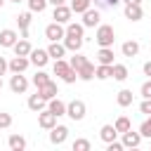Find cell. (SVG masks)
<instances>
[{
    "instance_id": "11",
    "label": "cell",
    "mask_w": 151,
    "mask_h": 151,
    "mask_svg": "<svg viewBox=\"0 0 151 151\" xmlns=\"http://www.w3.org/2000/svg\"><path fill=\"white\" fill-rule=\"evenodd\" d=\"M142 144V132H132V127L127 132H123V146L125 149H137Z\"/></svg>"
},
{
    "instance_id": "35",
    "label": "cell",
    "mask_w": 151,
    "mask_h": 151,
    "mask_svg": "<svg viewBox=\"0 0 151 151\" xmlns=\"http://www.w3.org/2000/svg\"><path fill=\"white\" fill-rule=\"evenodd\" d=\"M92 2H94V7H99V9H106V7L113 9V7H118L123 0H92Z\"/></svg>"
},
{
    "instance_id": "9",
    "label": "cell",
    "mask_w": 151,
    "mask_h": 151,
    "mask_svg": "<svg viewBox=\"0 0 151 151\" xmlns=\"http://www.w3.org/2000/svg\"><path fill=\"white\" fill-rule=\"evenodd\" d=\"M66 137H68V127H66V125H54V127L50 130V142H52V144H57V146H59V144H64V142H66Z\"/></svg>"
},
{
    "instance_id": "19",
    "label": "cell",
    "mask_w": 151,
    "mask_h": 151,
    "mask_svg": "<svg viewBox=\"0 0 151 151\" xmlns=\"http://www.w3.org/2000/svg\"><path fill=\"white\" fill-rule=\"evenodd\" d=\"M47 109H50V111H52V113H54L57 118H59V116H66V104H64V101H61L59 97L50 99V101H47Z\"/></svg>"
},
{
    "instance_id": "33",
    "label": "cell",
    "mask_w": 151,
    "mask_h": 151,
    "mask_svg": "<svg viewBox=\"0 0 151 151\" xmlns=\"http://www.w3.org/2000/svg\"><path fill=\"white\" fill-rule=\"evenodd\" d=\"M50 80H52V78H50V73H45V71H38V73L33 76V80H31V83H33L35 87H40V85H45V83H50Z\"/></svg>"
},
{
    "instance_id": "5",
    "label": "cell",
    "mask_w": 151,
    "mask_h": 151,
    "mask_svg": "<svg viewBox=\"0 0 151 151\" xmlns=\"http://www.w3.org/2000/svg\"><path fill=\"white\" fill-rule=\"evenodd\" d=\"M9 90H12L14 94H24V92L28 90V80H26L21 73H14V76L9 78Z\"/></svg>"
},
{
    "instance_id": "8",
    "label": "cell",
    "mask_w": 151,
    "mask_h": 151,
    "mask_svg": "<svg viewBox=\"0 0 151 151\" xmlns=\"http://www.w3.org/2000/svg\"><path fill=\"white\" fill-rule=\"evenodd\" d=\"M28 66H31V59H28V57L17 54V57H12V59H9V71H12V73H24Z\"/></svg>"
},
{
    "instance_id": "38",
    "label": "cell",
    "mask_w": 151,
    "mask_h": 151,
    "mask_svg": "<svg viewBox=\"0 0 151 151\" xmlns=\"http://www.w3.org/2000/svg\"><path fill=\"white\" fill-rule=\"evenodd\" d=\"M9 125H12V116L5 113V111H0V130H7Z\"/></svg>"
},
{
    "instance_id": "39",
    "label": "cell",
    "mask_w": 151,
    "mask_h": 151,
    "mask_svg": "<svg viewBox=\"0 0 151 151\" xmlns=\"http://www.w3.org/2000/svg\"><path fill=\"white\" fill-rule=\"evenodd\" d=\"M139 94H142V99H151V80H146V83L139 87Z\"/></svg>"
},
{
    "instance_id": "20",
    "label": "cell",
    "mask_w": 151,
    "mask_h": 151,
    "mask_svg": "<svg viewBox=\"0 0 151 151\" xmlns=\"http://www.w3.org/2000/svg\"><path fill=\"white\" fill-rule=\"evenodd\" d=\"M99 137H101V142H104V144L113 142V139L118 137V130H116V125H101V130H99Z\"/></svg>"
},
{
    "instance_id": "15",
    "label": "cell",
    "mask_w": 151,
    "mask_h": 151,
    "mask_svg": "<svg viewBox=\"0 0 151 151\" xmlns=\"http://www.w3.org/2000/svg\"><path fill=\"white\" fill-rule=\"evenodd\" d=\"M142 17H144L142 5H125V19H130V21H139Z\"/></svg>"
},
{
    "instance_id": "34",
    "label": "cell",
    "mask_w": 151,
    "mask_h": 151,
    "mask_svg": "<svg viewBox=\"0 0 151 151\" xmlns=\"http://www.w3.org/2000/svg\"><path fill=\"white\" fill-rule=\"evenodd\" d=\"M68 64H71V66H73V68H76V71H78V68H80V66H85V64H87V57H83V54H80V52H76V54H73V57H71V61H68Z\"/></svg>"
},
{
    "instance_id": "22",
    "label": "cell",
    "mask_w": 151,
    "mask_h": 151,
    "mask_svg": "<svg viewBox=\"0 0 151 151\" xmlns=\"http://www.w3.org/2000/svg\"><path fill=\"white\" fill-rule=\"evenodd\" d=\"M12 50H14V54H21V57H28L33 47H31V42H28V38H21V40H17V42H14V47H12Z\"/></svg>"
},
{
    "instance_id": "28",
    "label": "cell",
    "mask_w": 151,
    "mask_h": 151,
    "mask_svg": "<svg viewBox=\"0 0 151 151\" xmlns=\"http://www.w3.org/2000/svg\"><path fill=\"white\" fill-rule=\"evenodd\" d=\"M132 99H134V94H132V90H120L118 92V97H116V101H118V106H130L132 104Z\"/></svg>"
},
{
    "instance_id": "46",
    "label": "cell",
    "mask_w": 151,
    "mask_h": 151,
    "mask_svg": "<svg viewBox=\"0 0 151 151\" xmlns=\"http://www.w3.org/2000/svg\"><path fill=\"white\" fill-rule=\"evenodd\" d=\"M9 2H26V0H9Z\"/></svg>"
},
{
    "instance_id": "30",
    "label": "cell",
    "mask_w": 151,
    "mask_h": 151,
    "mask_svg": "<svg viewBox=\"0 0 151 151\" xmlns=\"http://www.w3.org/2000/svg\"><path fill=\"white\" fill-rule=\"evenodd\" d=\"M113 125H116V130H118V134H123V132H127V130L132 127V123H130V118H127V116H118Z\"/></svg>"
},
{
    "instance_id": "14",
    "label": "cell",
    "mask_w": 151,
    "mask_h": 151,
    "mask_svg": "<svg viewBox=\"0 0 151 151\" xmlns=\"http://www.w3.org/2000/svg\"><path fill=\"white\" fill-rule=\"evenodd\" d=\"M26 104H28V109H31V111H35V113H40L42 109H47V99H42L38 92H35V94H31Z\"/></svg>"
},
{
    "instance_id": "16",
    "label": "cell",
    "mask_w": 151,
    "mask_h": 151,
    "mask_svg": "<svg viewBox=\"0 0 151 151\" xmlns=\"http://www.w3.org/2000/svg\"><path fill=\"white\" fill-rule=\"evenodd\" d=\"M17 24H19V31H21V38H28V26H31V9L19 14L17 17Z\"/></svg>"
},
{
    "instance_id": "40",
    "label": "cell",
    "mask_w": 151,
    "mask_h": 151,
    "mask_svg": "<svg viewBox=\"0 0 151 151\" xmlns=\"http://www.w3.org/2000/svg\"><path fill=\"white\" fill-rule=\"evenodd\" d=\"M123 149H125V146H123V142H116V139L106 144V151H123Z\"/></svg>"
},
{
    "instance_id": "23",
    "label": "cell",
    "mask_w": 151,
    "mask_h": 151,
    "mask_svg": "<svg viewBox=\"0 0 151 151\" xmlns=\"http://www.w3.org/2000/svg\"><path fill=\"white\" fill-rule=\"evenodd\" d=\"M94 71H97V66H94L92 61H87L85 66L78 68V78H80V80H92V78H94Z\"/></svg>"
},
{
    "instance_id": "13",
    "label": "cell",
    "mask_w": 151,
    "mask_h": 151,
    "mask_svg": "<svg viewBox=\"0 0 151 151\" xmlns=\"http://www.w3.org/2000/svg\"><path fill=\"white\" fill-rule=\"evenodd\" d=\"M17 40H19L17 31H12V28H2L0 31V47H14Z\"/></svg>"
},
{
    "instance_id": "6",
    "label": "cell",
    "mask_w": 151,
    "mask_h": 151,
    "mask_svg": "<svg viewBox=\"0 0 151 151\" xmlns=\"http://www.w3.org/2000/svg\"><path fill=\"white\" fill-rule=\"evenodd\" d=\"M38 125H40L42 130H52V127L57 125V116H54L50 109H42V111L38 113Z\"/></svg>"
},
{
    "instance_id": "4",
    "label": "cell",
    "mask_w": 151,
    "mask_h": 151,
    "mask_svg": "<svg viewBox=\"0 0 151 151\" xmlns=\"http://www.w3.org/2000/svg\"><path fill=\"white\" fill-rule=\"evenodd\" d=\"M99 19H101V14H99V7H90V9H85L83 12V26L85 28H94V26H99Z\"/></svg>"
},
{
    "instance_id": "18",
    "label": "cell",
    "mask_w": 151,
    "mask_h": 151,
    "mask_svg": "<svg viewBox=\"0 0 151 151\" xmlns=\"http://www.w3.org/2000/svg\"><path fill=\"white\" fill-rule=\"evenodd\" d=\"M47 52H50V57H52V59H64V54H66L68 50H66V45H64V42H59V40H57V42H50Z\"/></svg>"
},
{
    "instance_id": "37",
    "label": "cell",
    "mask_w": 151,
    "mask_h": 151,
    "mask_svg": "<svg viewBox=\"0 0 151 151\" xmlns=\"http://www.w3.org/2000/svg\"><path fill=\"white\" fill-rule=\"evenodd\" d=\"M139 132H142V137H149V139H151V116L139 125Z\"/></svg>"
},
{
    "instance_id": "42",
    "label": "cell",
    "mask_w": 151,
    "mask_h": 151,
    "mask_svg": "<svg viewBox=\"0 0 151 151\" xmlns=\"http://www.w3.org/2000/svg\"><path fill=\"white\" fill-rule=\"evenodd\" d=\"M7 71H9V61H7L5 57H0V76H5Z\"/></svg>"
},
{
    "instance_id": "41",
    "label": "cell",
    "mask_w": 151,
    "mask_h": 151,
    "mask_svg": "<svg viewBox=\"0 0 151 151\" xmlns=\"http://www.w3.org/2000/svg\"><path fill=\"white\" fill-rule=\"evenodd\" d=\"M139 111H142L144 116H151V99H144V101L139 104Z\"/></svg>"
},
{
    "instance_id": "10",
    "label": "cell",
    "mask_w": 151,
    "mask_h": 151,
    "mask_svg": "<svg viewBox=\"0 0 151 151\" xmlns=\"http://www.w3.org/2000/svg\"><path fill=\"white\" fill-rule=\"evenodd\" d=\"M71 14H73L71 5H59V7H54L52 19H54V21H59V24H68V21H71Z\"/></svg>"
},
{
    "instance_id": "47",
    "label": "cell",
    "mask_w": 151,
    "mask_h": 151,
    "mask_svg": "<svg viewBox=\"0 0 151 151\" xmlns=\"http://www.w3.org/2000/svg\"><path fill=\"white\" fill-rule=\"evenodd\" d=\"M0 90H2V76H0Z\"/></svg>"
},
{
    "instance_id": "36",
    "label": "cell",
    "mask_w": 151,
    "mask_h": 151,
    "mask_svg": "<svg viewBox=\"0 0 151 151\" xmlns=\"http://www.w3.org/2000/svg\"><path fill=\"white\" fill-rule=\"evenodd\" d=\"M92 146H90V142L87 139H76L73 142V151H90Z\"/></svg>"
},
{
    "instance_id": "17",
    "label": "cell",
    "mask_w": 151,
    "mask_h": 151,
    "mask_svg": "<svg viewBox=\"0 0 151 151\" xmlns=\"http://www.w3.org/2000/svg\"><path fill=\"white\" fill-rule=\"evenodd\" d=\"M120 52H123V57H137L139 54V42L137 40H125L120 45Z\"/></svg>"
},
{
    "instance_id": "21",
    "label": "cell",
    "mask_w": 151,
    "mask_h": 151,
    "mask_svg": "<svg viewBox=\"0 0 151 151\" xmlns=\"http://www.w3.org/2000/svg\"><path fill=\"white\" fill-rule=\"evenodd\" d=\"M64 45H66L68 52H80V47H83V38H78V35H64Z\"/></svg>"
},
{
    "instance_id": "44",
    "label": "cell",
    "mask_w": 151,
    "mask_h": 151,
    "mask_svg": "<svg viewBox=\"0 0 151 151\" xmlns=\"http://www.w3.org/2000/svg\"><path fill=\"white\" fill-rule=\"evenodd\" d=\"M52 7H59V5H66V0H47Z\"/></svg>"
},
{
    "instance_id": "45",
    "label": "cell",
    "mask_w": 151,
    "mask_h": 151,
    "mask_svg": "<svg viewBox=\"0 0 151 151\" xmlns=\"http://www.w3.org/2000/svg\"><path fill=\"white\" fill-rule=\"evenodd\" d=\"M125 5H142V0H123Z\"/></svg>"
},
{
    "instance_id": "43",
    "label": "cell",
    "mask_w": 151,
    "mask_h": 151,
    "mask_svg": "<svg viewBox=\"0 0 151 151\" xmlns=\"http://www.w3.org/2000/svg\"><path fill=\"white\" fill-rule=\"evenodd\" d=\"M142 71H144V76H149V78H151V61H146V64L142 66Z\"/></svg>"
},
{
    "instance_id": "48",
    "label": "cell",
    "mask_w": 151,
    "mask_h": 151,
    "mask_svg": "<svg viewBox=\"0 0 151 151\" xmlns=\"http://www.w3.org/2000/svg\"><path fill=\"white\" fill-rule=\"evenodd\" d=\"M2 2H5V0H0V9H2Z\"/></svg>"
},
{
    "instance_id": "7",
    "label": "cell",
    "mask_w": 151,
    "mask_h": 151,
    "mask_svg": "<svg viewBox=\"0 0 151 151\" xmlns=\"http://www.w3.org/2000/svg\"><path fill=\"white\" fill-rule=\"evenodd\" d=\"M28 59H31V64L33 66H38V68H42L47 61H50V52L47 50H31V54H28Z\"/></svg>"
},
{
    "instance_id": "27",
    "label": "cell",
    "mask_w": 151,
    "mask_h": 151,
    "mask_svg": "<svg viewBox=\"0 0 151 151\" xmlns=\"http://www.w3.org/2000/svg\"><path fill=\"white\" fill-rule=\"evenodd\" d=\"M127 76H130V71H127V66H125V64H113V76H111L113 80L123 83V80H125Z\"/></svg>"
},
{
    "instance_id": "29",
    "label": "cell",
    "mask_w": 151,
    "mask_h": 151,
    "mask_svg": "<svg viewBox=\"0 0 151 151\" xmlns=\"http://www.w3.org/2000/svg\"><path fill=\"white\" fill-rule=\"evenodd\" d=\"M83 33H85V26H83V24H76V21H68V24H66V35H78V38H83Z\"/></svg>"
},
{
    "instance_id": "12",
    "label": "cell",
    "mask_w": 151,
    "mask_h": 151,
    "mask_svg": "<svg viewBox=\"0 0 151 151\" xmlns=\"http://www.w3.org/2000/svg\"><path fill=\"white\" fill-rule=\"evenodd\" d=\"M38 94H40L42 99H47V101H50V99H54V97L59 94V87H57V83H54V80H50V83H45V85H40V87H38Z\"/></svg>"
},
{
    "instance_id": "32",
    "label": "cell",
    "mask_w": 151,
    "mask_h": 151,
    "mask_svg": "<svg viewBox=\"0 0 151 151\" xmlns=\"http://www.w3.org/2000/svg\"><path fill=\"white\" fill-rule=\"evenodd\" d=\"M26 2H28V9H31V12H38V14L45 12V7L50 5L47 0H26Z\"/></svg>"
},
{
    "instance_id": "3",
    "label": "cell",
    "mask_w": 151,
    "mask_h": 151,
    "mask_svg": "<svg viewBox=\"0 0 151 151\" xmlns=\"http://www.w3.org/2000/svg\"><path fill=\"white\" fill-rule=\"evenodd\" d=\"M64 35H66V28H64V24H59V21H52V24H47V26H45V38H47L50 42L64 40Z\"/></svg>"
},
{
    "instance_id": "26",
    "label": "cell",
    "mask_w": 151,
    "mask_h": 151,
    "mask_svg": "<svg viewBox=\"0 0 151 151\" xmlns=\"http://www.w3.org/2000/svg\"><path fill=\"white\" fill-rule=\"evenodd\" d=\"M111 76H113V64H99L94 71V78H99V80H106Z\"/></svg>"
},
{
    "instance_id": "2",
    "label": "cell",
    "mask_w": 151,
    "mask_h": 151,
    "mask_svg": "<svg viewBox=\"0 0 151 151\" xmlns=\"http://www.w3.org/2000/svg\"><path fill=\"white\" fill-rule=\"evenodd\" d=\"M85 111H87V106H85L83 99H73V101L66 104V116L71 120H83L85 118Z\"/></svg>"
},
{
    "instance_id": "25",
    "label": "cell",
    "mask_w": 151,
    "mask_h": 151,
    "mask_svg": "<svg viewBox=\"0 0 151 151\" xmlns=\"http://www.w3.org/2000/svg\"><path fill=\"white\" fill-rule=\"evenodd\" d=\"M97 64H113V50H111V47H99V52H97Z\"/></svg>"
},
{
    "instance_id": "1",
    "label": "cell",
    "mask_w": 151,
    "mask_h": 151,
    "mask_svg": "<svg viewBox=\"0 0 151 151\" xmlns=\"http://www.w3.org/2000/svg\"><path fill=\"white\" fill-rule=\"evenodd\" d=\"M94 40H97L99 47H111L113 40H116V31H113V26H109V24H99V26H97V33H94Z\"/></svg>"
},
{
    "instance_id": "31",
    "label": "cell",
    "mask_w": 151,
    "mask_h": 151,
    "mask_svg": "<svg viewBox=\"0 0 151 151\" xmlns=\"http://www.w3.org/2000/svg\"><path fill=\"white\" fill-rule=\"evenodd\" d=\"M92 7V0H71V9L76 12V14H83L85 9H90Z\"/></svg>"
},
{
    "instance_id": "24",
    "label": "cell",
    "mask_w": 151,
    "mask_h": 151,
    "mask_svg": "<svg viewBox=\"0 0 151 151\" xmlns=\"http://www.w3.org/2000/svg\"><path fill=\"white\" fill-rule=\"evenodd\" d=\"M7 146H9L12 151H24V149H26V139H24L21 134H9Z\"/></svg>"
}]
</instances>
